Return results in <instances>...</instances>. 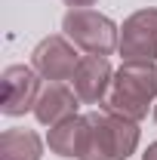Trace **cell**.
I'll return each instance as SVG.
<instances>
[{
    "label": "cell",
    "instance_id": "obj_1",
    "mask_svg": "<svg viewBox=\"0 0 157 160\" xmlns=\"http://www.w3.org/2000/svg\"><path fill=\"white\" fill-rule=\"evenodd\" d=\"M139 145V126L108 111L83 117L77 142V160H126Z\"/></svg>",
    "mask_w": 157,
    "mask_h": 160
},
{
    "label": "cell",
    "instance_id": "obj_2",
    "mask_svg": "<svg viewBox=\"0 0 157 160\" xmlns=\"http://www.w3.org/2000/svg\"><path fill=\"white\" fill-rule=\"evenodd\" d=\"M154 99H157V65L154 62H123L102 105L108 114L139 123L148 117V108Z\"/></svg>",
    "mask_w": 157,
    "mask_h": 160
},
{
    "label": "cell",
    "instance_id": "obj_3",
    "mask_svg": "<svg viewBox=\"0 0 157 160\" xmlns=\"http://www.w3.org/2000/svg\"><path fill=\"white\" fill-rule=\"evenodd\" d=\"M65 34L74 40V46L86 49L89 56H111L120 46L117 37V25L93 9H68L62 19Z\"/></svg>",
    "mask_w": 157,
    "mask_h": 160
},
{
    "label": "cell",
    "instance_id": "obj_4",
    "mask_svg": "<svg viewBox=\"0 0 157 160\" xmlns=\"http://www.w3.org/2000/svg\"><path fill=\"white\" fill-rule=\"evenodd\" d=\"M123 62H154L157 59V9H139L120 28Z\"/></svg>",
    "mask_w": 157,
    "mask_h": 160
},
{
    "label": "cell",
    "instance_id": "obj_5",
    "mask_svg": "<svg viewBox=\"0 0 157 160\" xmlns=\"http://www.w3.org/2000/svg\"><path fill=\"white\" fill-rule=\"evenodd\" d=\"M31 65L40 77L53 80V83H62V80H71L74 71L80 65V56L74 52V46L68 43L65 37L53 34V37L40 40L31 52Z\"/></svg>",
    "mask_w": 157,
    "mask_h": 160
},
{
    "label": "cell",
    "instance_id": "obj_6",
    "mask_svg": "<svg viewBox=\"0 0 157 160\" xmlns=\"http://www.w3.org/2000/svg\"><path fill=\"white\" fill-rule=\"evenodd\" d=\"M40 99V80L37 71L28 65H9L3 71V102L0 111L6 117H19L25 111H31Z\"/></svg>",
    "mask_w": 157,
    "mask_h": 160
},
{
    "label": "cell",
    "instance_id": "obj_7",
    "mask_svg": "<svg viewBox=\"0 0 157 160\" xmlns=\"http://www.w3.org/2000/svg\"><path fill=\"white\" fill-rule=\"evenodd\" d=\"M111 80H114V71H111L105 56H83L77 71H74V77H71V83H74V92H77L80 102L102 105L108 89H111Z\"/></svg>",
    "mask_w": 157,
    "mask_h": 160
},
{
    "label": "cell",
    "instance_id": "obj_8",
    "mask_svg": "<svg viewBox=\"0 0 157 160\" xmlns=\"http://www.w3.org/2000/svg\"><path fill=\"white\" fill-rule=\"evenodd\" d=\"M77 92H71L65 83H46L34 105V117L43 126H56L68 117H77Z\"/></svg>",
    "mask_w": 157,
    "mask_h": 160
},
{
    "label": "cell",
    "instance_id": "obj_9",
    "mask_svg": "<svg viewBox=\"0 0 157 160\" xmlns=\"http://www.w3.org/2000/svg\"><path fill=\"white\" fill-rule=\"evenodd\" d=\"M43 142L31 129H6L0 136V160H40Z\"/></svg>",
    "mask_w": 157,
    "mask_h": 160
},
{
    "label": "cell",
    "instance_id": "obj_10",
    "mask_svg": "<svg viewBox=\"0 0 157 160\" xmlns=\"http://www.w3.org/2000/svg\"><path fill=\"white\" fill-rule=\"evenodd\" d=\"M80 126H83V117H68L49 126V151L59 154V157H74L77 154V142H80Z\"/></svg>",
    "mask_w": 157,
    "mask_h": 160
},
{
    "label": "cell",
    "instance_id": "obj_11",
    "mask_svg": "<svg viewBox=\"0 0 157 160\" xmlns=\"http://www.w3.org/2000/svg\"><path fill=\"white\" fill-rule=\"evenodd\" d=\"M65 3H68L71 9H83V6H93L96 0H65Z\"/></svg>",
    "mask_w": 157,
    "mask_h": 160
},
{
    "label": "cell",
    "instance_id": "obj_12",
    "mask_svg": "<svg viewBox=\"0 0 157 160\" xmlns=\"http://www.w3.org/2000/svg\"><path fill=\"white\" fill-rule=\"evenodd\" d=\"M142 160H157V142H151V145H148V151L142 154Z\"/></svg>",
    "mask_w": 157,
    "mask_h": 160
},
{
    "label": "cell",
    "instance_id": "obj_13",
    "mask_svg": "<svg viewBox=\"0 0 157 160\" xmlns=\"http://www.w3.org/2000/svg\"><path fill=\"white\" fill-rule=\"evenodd\" d=\"M154 123H157V105H154Z\"/></svg>",
    "mask_w": 157,
    "mask_h": 160
}]
</instances>
